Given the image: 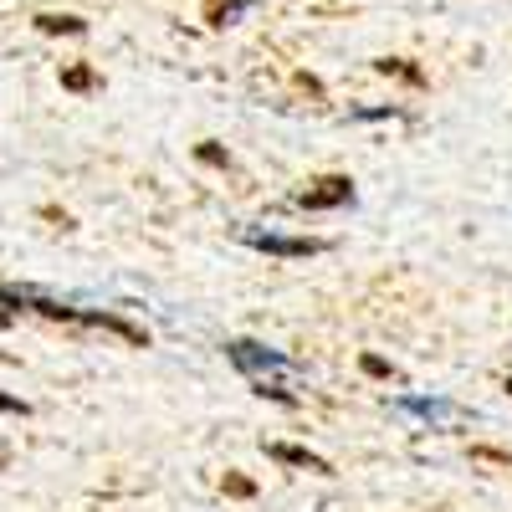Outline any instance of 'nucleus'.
I'll use <instances>...</instances> for the list:
<instances>
[{"instance_id":"nucleus-2","label":"nucleus","mask_w":512,"mask_h":512,"mask_svg":"<svg viewBox=\"0 0 512 512\" xmlns=\"http://www.w3.org/2000/svg\"><path fill=\"white\" fill-rule=\"evenodd\" d=\"M241 241L256 246V251H272V256H318V251H323V241H313V236H262V231H241Z\"/></svg>"},{"instance_id":"nucleus-12","label":"nucleus","mask_w":512,"mask_h":512,"mask_svg":"<svg viewBox=\"0 0 512 512\" xmlns=\"http://www.w3.org/2000/svg\"><path fill=\"white\" fill-rule=\"evenodd\" d=\"M507 395H512V379H507Z\"/></svg>"},{"instance_id":"nucleus-5","label":"nucleus","mask_w":512,"mask_h":512,"mask_svg":"<svg viewBox=\"0 0 512 512\" xmlns=\"http://www.w3.org/2000/svg\"><path fill=\"white\" fill-rule=\"evenodd\" d=\"M256 0H205V21L210 26H231L241 11H251Z\"/></svg>"},{"instance_id":"nucleus-3","label":"nucleus","mask_w":512,"mask_h":512,"mask_svg":"<svg viewBox=\"0 0 512 512\" xmlns=\"http://www.w3.org/2000/svg\"><path fill=\"white\" fill-rule=\"evenodd\" d=\"M349 200H354V185H349L344 175H328V180H318L313 190L297 195V205H303V210H333V205H349Z\"/></svg>"},{"instance_id":"nucleus-9","label":"nucleus","mask_w":512,"mask_h":512,"mask_svg":"<svg viewBox=\"0 0 512 512\" xmlns=\"http://www.w3.org/2000/svg\"><path fill=\"white\" fill-rule=\"evenodd\" d=\"M359 364H364V374H374V379H395V369H390V364H384L379 354H364Z\"/></svg>"},{"instance_id":"nucleus-8","label":"nucleus","mask_w":512,"mask_h":512,"mask_svg":"<svg viewBox=\"0 0 512 512\" xmlns=\"http://www.w3.org/2000/svg\"><path fill=\"white\" fill-rule=\"evenodd\" d=\"M195 159H200V164H216V169H226V164H231V154H226L221 144H200V149H195Z\"/></svg>"},{"instance_id":"nucleus-6","label":"nucleus","mask_w":512,"mask_h":512,"mask_svg":"<svg viewBox=\"0 0 512 512\" xmlns=\"http://www.w3.org/2000/svg\"><path fill=\"white\" fill-rule=\"evenodd\" d=\"M36 26L47 31V36H82V31H88L77 16H36Z\"/></svg>"},{"instance_id":"nucleus-10","label":"nucleus","mask_w":512,"mask_h":512,"mask_svg":"<svg viewBox=\"0 0 512 512\" xmlns=\"http://www.w3.org/2000/svg\"><path fill=\"white\" fill-rule=\"evenodd\" d=\"M31 405L26 400H16V395H6V390H0V415H26Z\"/></svg>"},{"instance_id":"nucleus-4","label":"nucleus","mask_w":512,"mask_h":512,"mask_svg":"<svg viewBox=\"0 0 512 512\" xmlns=\"http://www.w3.org/2000/svg\"><path fill=\"white\" fill-rule=\"evenodd\" d=\"M267 456H272V461H287V466H303V472H333V466H328L323 456H313L308 446H287V441H272V446H267Z\"/></svg>"},{"instance_id":"nucleus-11","label":"nucleus","mask_w":512,"mask_h":512,"mask_svg":"<svg viewBox=\"0 0 512 512\" xmlns=\"http://www.w3.org/2000/svg\"><path fill=\"white\" fill-rule=\"evenodd\" d=\"M226 487H231L236 497H251V482H246V477H226Z\"/></svg>"},{"instance_id":"nucleus-7","label":"nucleus","mask_w":512,"mask_h":512,"mask_svg":"<svg viewBox=\"0 0 512 512\" xmlns=\"http://www.w3.org/2000/svg\"><path fill=\"white\" fill-rule=\"evenodd\" d=\"M93 82H98V77H93V67H82V62L62 72V88H72V93H93Z\"/></svg>"},{"instance_id":"nucleus-1","label":"nucleus","mask_w":512,"mask_h":512,"mask_svg":"<svg viewBox=\"0 0 512 512\" xmlns=\"http://www.w3.org/2000/svg\"><path fill=\"white\" fill-rule=\"evenodd\" d=\"M226 354H231L236 369H246V374H256V379H267V374H292V369H297L292 359H282V354H272V349H262V344H251V338H231Z\"/></svg>"}]
</instances>
